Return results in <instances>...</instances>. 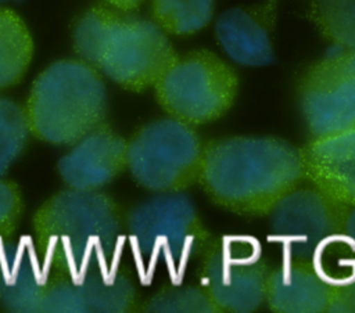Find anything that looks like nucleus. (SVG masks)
Here are the masks:
<instances>
[{"instance_id":"8","label":"nucleus","mask_w":355,"mask_h":313,"mask_svg":"<svg viewBox=\"0 0 355 313\" xmlns=\"http://www.w3.org/2000/svg\"><path fill=\"white\" fill-rule=\"evenodd\" d=\"M269 265L248 235L209 240L201 253V285L220 312L250 313L265 302Z\"/></svg>"},{"instance_id":"13","label":"nucleus","mask_w":355,"mask_h":313,"mask_svg":"<svg viewBox=\"0 0 355 313\" xmlns=\"http://www.w3.org/2000/svg\"><path fill=\"white\" fill-rule=\"evenodd\" d=\"M58 161V172L69 188L98 190L126 168V140L101 122Z\"/></svg>"},{"instance_id":"7","label":"nucleus","mask_w":355,"mask_h":313,"mask_svg":"<svg viewBox=\"0 0 355 313\" xmlns=\"http://www.w3.org/2000/svg\"><path fill=\"white\" fill-rule=\"evenodd\" d=\"M204 145L194 126L172 116L154 119L126 141V168L150 191H183L198 180Z\"/></svg>"},{"instance_id":"10","label":"nucleus","mask_w":355,"mask_h":313,"mask_svg":"<svg viewBox=\"0 0 355 313\" xmlns=\"http://www.w3.org/2000/svg\"><path fill=\"white\" fill-rule=\"evenodd\" d=\"M348 206L315 186H297L268 212L270 235L286 258L312 260L331 238L343 234Z\"/></svg>"},{"instance_id":"5","label":"nucleus","mask_w":355,"mask_h":313,"mask_svg":"<svg viewBox=\"0 0 355 313\" xmlns=\"http://www.w3.org/2000/svg\"><path fill=\"white\" fill-rule=\"evenodd\" d=\"M126 229L137 253L148 263L182 270L201 256L211 240L196 204L183 191L157 193L129 209Z\"/></svg>"},{"instance_id":"18","label":"nucleus","mask_w":355,"mask_h":313,"mask_svg":"<svg viewBox=\"0 0 355 313\" xmlns=\"http://www.w3.org/2000/svg\"><path fill=\"white\" fill-rule=\"evenodd\" d=\"M214 6L215 0H151V15L165 33L189 36L211 22Z\"/></svg>"},{"instance_id":"11","label":"nucleus","mask_w":355,"mask_h":313,"mask_svg":"<svg viewBox=\"0 0 355 313\" xmlns=\"http://www.w3.org/2000/svg\"><path fill=\"white\" fill-rule=\"evenodd\" d=\"M139 309L135 283L112 259L78 274L51 270L40 305V312L47 313H129Z\"/></svg>"},{"instance_id":"12","label":"nucleus","mask_w":355,"mask_h":313,"mask_svg":"<svg viewBox=\"0 0 355 313\" xmlns=\"http://www.w3.org/2000/svg\"><path fill=\"white\" fill-rule=\"evenodd\" d=\"M51 270L28 235L0 238V307L15 313L40 312Z\"/></svg>"},{"instance_id":"17","label":"nucleus","mask_w":355,"mask_h":313,"mask_svg":"<svg viewBox=\"0 0 355 313\" xmlns=\"http://www.w3.org/2000/svg\"><path fill=\"white\" fill-rule=\"evenodd\" d=\"M33 39L24 19L0 7V90L17 84L28 71Z\"/></svg>"},{"instance_id":"26","label":"nucleus","mask_w":355,"mask_h":313,"mask_svg":"<svg viewBox=\"0 0 355 313\" xmlns=\"http://www.w3.org/2000/svg\"><path fill=\"white\" fill-rule=\"evenodd\" d=\"M104 1L112 6L118 11L128 12V11L136 10L144 0H104Z\"/></svg>"},{"instance_id":"25","label":"nucleus","mask_w":355,"mask_h":313,"mask_svg":"<svg viewBox=\"0 0 355 313\" xmlns=\"http://www.w3.org/2000/svg\"><path fill=\"white\" fill-rule=\"evenodd\" d=\"M343 235L355 248V205L348 206V211L344 219V226H343Z\"/></svg>"},{"instance_id":"21","label":"nucleus","mask_w":355,"mask_h":313,"mask_svg":"<svg viewBox=\"0 0 355 313\" xmlns=\"http://www.w3.org/2000/svg\"><path fill=\"white\" fill-rule=\"evenodd\" d=\"M29 133L24 107L0 96V176L22 154Z\"/></svg>"},{"instance_id":"19","label":"nucleus","mask_w":355,"mask_h":313,"mask_svg":"<svg viewBox=\"0 0 355 313\" xmlns=\"http://www.w3.org/2000/svg\"><path fill=\"white\" fill-rule=\"evenodd\" d=\"M308 17L324 39L355 48V0H313Z\"/></svg>"},{"instance_id":"3","label":"nucleus","mask_w":355,"mask_h":313,"mask_svg":"<svg viewBox=\"0 0 355 313\" xmlns=\"http://www.w3.org/2000/svg\"><path fill=\"white\" fill-rule=\"evenodd\" d=\"M72 42L80 60L130 91L154 86L178 58L154 21L103 6H94L78 18Z\"/></svg>"},{"instance_id":"20","label":"nucleus","mask_w":355,"mask_h":313,"mask_svg":"<svg viewBox=\"0 0 355 313\" xmlns=\"http://www.w3.org/2000/svg\"><path fill=\"white\" fill-rule=\"evenodd\" d=\"M140 310L148 313H219L202 285H168L153 294Z\"/></svg>"},{"instance_id":"4","label":"nucleus","mask_w":355,"mask_h":313,"mask_svg":"<svg viewBox=\"0 0 355 313\" xmlns=\"http://www.w3.org/2000/svg\"><path fill=\"white\" fill-rule=\"evenodd\" d=\"M24 109L35 137L55 145H72L104 122L105 84L86 61L60 60L35 79Z\"/></svg>"},{"instance_id":"2","label":"nucleus","mask_w":355,"mask_h":313,"mask_svg":"<svg viewBox=\"0 0 355 313\" xmlns=\"http://www.w3.org/2000/svg\"><path fill=\"white\" fill-rule=\"evenodd\" d=\"M116 201L98 190L68 188L44 201L32 217L37 252L61 274L111 260L122 231Z\"/></svg>"},{"instance_id":"1","label":"nucleus","mask_w":355,"mask_h":313,"mask_svg":"<svg viewBox=\"0 0 355 313\" xmlns=\"http://www.w3.org/2000/svg\"><path fill=\"white\" fill-rule=\"evenodd\" d=\"M305 180L302 150L273 136H232L204 145L198 183L233 213L263 216Z\"/></svg>"},{"instance_id":"23","label":"nucleus","mask_w":355,"mask_h":313,"mask_svg":"<svg viewBox=\"0 0 355 313\" xmlns=\"http://www.w3.org/2000/svg\"><path fill=\"white\" fill-rule=\"evenodd\" d=\"M24 211L19 187L6 179H0V238L14 234Z\"/></svg>"},{"instance_id":"16","label":"nucleus","mask_w":355,"mask_h":313,"mask_svg":"<svg viewBox=\"0 0 355 313\" xmlns=\"http://www.w3.org/2000/svg\"><path fill=\"white\" fill-rule=\"evenodd\" d=\"M331 287L312 260L286 258L279 267L269 270L265 302L277 313H323Z\"/></svg>"},{"instance_id":"14","label":"nucleus","mask_w":355,"mask_h":313,"mask_svg":"<svg viewBox=\"0 0 355 313\" xmlns=\"http://www.w3.org/2000/svg\"><path fill=\"white\" fill-rule=\"evenodd\" d=\"M305 179L337 202L355 205V127L313 137L302 148Z\"/></svg>"},{"instance_id":"27","label":"nucleus","mask_w":355,"mask_h":313,"mask_svg":"<svg viewBox=\"0 0 355 313\" xmlns=\"http://www.w3.org/2000/svg\"><path fill=\"white\" fill-rule=\"evenodd\" d=\"M6 1H8V0H0V4H3V3H6Z\"/></svg>"},{"instance_id":"22","label":"nucleus","mask_w":355,"mask_h":313,"mask_svg":"<svg viewBox=\"0 0 355 313\" xmlns=\"http://www.w3.org/2000/svg\"><path fill=\"white\" fill-rule=\"evenodd\" d=\"M312 262L331 284L355 278V248L343 234L329 240L316 252Z\"/></svg>"},{"instance_id":"15","label":"nucleus","mask_w":355,"mask_h":313,"mask_svg":"<svg viewBox=\"0 0 355 313\" xmlns=\"http://www.w3.org/2000/svg\"><path fill=\"white\" fill-rule=\"evenodd\" d=\"M275 6L276 0H269L252 8H230L219 15L215 36L233 61L245 66H265L273 61L270 29Z\"/></svg>"},{"instance_id":"6","label":"nucleus","mask_w":355,"mask_h":313,"mask_svg":"<svg viewBox=\"0 0 355 313\" xmlns=\"http://www.w3.org/2000/svg\"><path fill=\"white\" fill-rule=\"evenodd\" d=\"M154 90L169 116L198 126L219 119L232 108L239 78L212 51L194 50L178 55L155 82Z\"/></svg>"},{"instance_id":"9","label":"nucleus","mask_w":355,"mask_h":313,"mask_svg":"<svg viewBox=\"0 0 355 313\" xmlns=\"http://www.w3.org/2000/svg\"><path fill=\"white\" fill-rule=\"evenodd\" d=\"M298 105L312 137L355 127V48L333 47L298 82Z\"/></svg>"},{"instance_id":"24","label":"nucleus","mask_w":355,"mask_h":313,"mask_svg":"<svg viewBox=\"0 0 355 313\" xmlns=\"http://www.w3.org/2000/svg\"><path fill=\"white\" fill-rule=\"evenodd\" d=\"M330 313H355V278L333 284L327 306Z\"/></svg>"}]
</instances>
